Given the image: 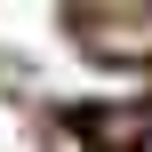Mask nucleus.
Returning a JSON list of instances; mask_svg holds the SVG:
<instances>
[{"label": "nucleus", "mask_w": 152, "mask_h": 152, "mask_svg": "<svg viewBox=\"0 0 152 152\" xmlns=\"http://www.w3.org/2000/svg\"><path fill=\"white\" fill-rule=\"evenodd\" d=\"M64 24L96 64H152V8H72Z\"/></svg>", "instance_id": "nucleus-1"}]
</instances>
